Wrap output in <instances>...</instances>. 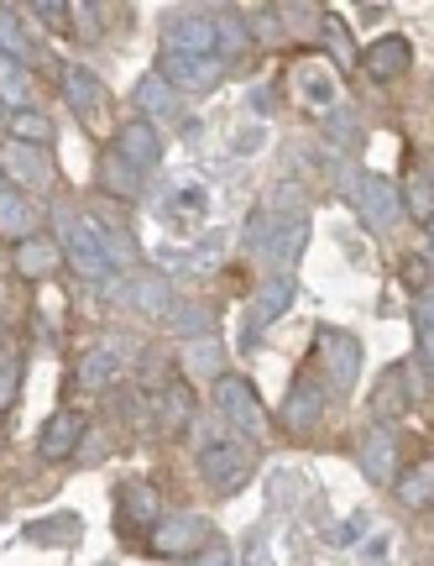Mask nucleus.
<instances>
[{
  "instance_id": "1",
  "label": "nucleus",
  "mask_w": 434,
  "mask_h": 566,
  "mask_svg": "<svg viewBox=\"0 0 434 566\" xmlns=\"http://www.w3.org/2000/svg\"><path fill=\"white\" fill-rule=\"evenodd\" d=\"M59 221V247H63V263H74L84 273V279L105 283L110 279V258H105V242H99V226L84 221V216H74V210H63V216H53Z\"/></svg>"
},
{
  "instance_id": "2",
  "label": "nucleus",
  "mask_w": 434,
  "mask_h": 566,
  "mask_svg": "<svg viewBox=\"0 0 434 566\" xmlns=\"http://www.w3.org/2000/svg\"><path fill=\"white\" fill-rule=\"evenodd\" d=\"M131 373V342H120V336H105V342H95L89 352L80 357V388H89V394H99V388H116L120 378Z\"/></svg>"
},
{
  "instance_id": "3",
  "label": "nucleus",
  "mask_w": 434,
  "mask_h": 566,
  "mask_svg": "<svg viewBox=\"0 0 434 566\" xmlns=\"http://www.w3.org/2000/svg\"><path fill=\"white\" fill-rule=\"evenodd\" d=\"M215 405H220L225 420L236 424L241 436H252V441L267 436V409L257 405V388L246 384V378H231V373H225V378L215 384Z\"/></svg>"
},
{
  "instance_id": "4",
  "label": "nucleus",
  "mask_w": 434,
  "mask_h": 566,
  "mask_svg": "<svg viewBox=\"0 0 434 566\" xmlns=\"http://www.w3.org/2000/svg\"><path fill=\"white\" fill-rule=\"evenodd\" d=\"M356 200V210L367 216V226L372 231H393L398 226V216H403V195L393 189V179L388 174H361L356 179V189H346Z\"/></svg>"
},
{
  "instance_id": "5",
  "label": "nucleus",
  "mask_w": 434,
  "mask_h": 566,
  "mask_svg": "<svg viewBox=\"0 0 434 566\" xmlns=\"http://www.w3.org/2000/svg\"><path fill=\"white\" fill-rule=\"evenodd\" d=\"M199 472H204V483L215 493H236L246 483V472H252V451L241 441H215L199 451Z\"/></svg>"
},
{
  "instance_id": "6",
  "label": "nucleus",
  "mask_w": 434,
  "mask_h": 566,
  "mask_svg": "<svg viewBox=\"0 0 434 566\" xmlns=\"http://www.w3.org/2000/svg\"><path fill=\"white\" fill-rule=\"evenodd\" d=\"M210 546V520L204 514H168L152 525V551L158 556H199Z\"/></svg>"
},
{
  "instance_id": "7",
  "label": "nucleus",
  "mask_w": 434,
  "mask_h": 566,
  "mask_svg": "<svg viewBox=\"0 0 434 566\" xmlns=\"http://www.w3.org/2000/svg\"><path fill=\"white\" fill-rule=\"evenodd\" d=\"M0 179H17L21 189H47V184H53V158H47V147L6 142V147H0Z\"/></svg>"
},
{
  "instance_id": "8",
  "label": "nucleus",
  "mask_w": 434,
  "mask_h": 566,
  "mask_svg": "<svg viewBox=\"0 0 434 566\" xmlns=\"http://www.w3.org/2000/svg\"><path fill=\"white\" fill-rule=\"evenodd\" d=\"M319 367H325V378L336 388H351L356 373H361V342H356L351 331H319Z\"/></svg>"
},
{
  "instance_id": "9",
  "label": "nucleus",
  "mask_w": 434,
  "mask_h": 566,
  "mask_svg": "<svg viewBox=\"0 0 434 566\" xmlns=\"http://www.w3.org/2000/svg\"><path fill=\"white\" fill-rule=\"evenodd\" d=\"M215 21L210 17H173L162 27V53H183V59H220L215 53Z\"/></svg>"
},
{
  "instance_id": "10",
  "label": "nucleus",
  "mask_w": 434,
  "mask_h": 566,
  "mask_svg": "<svg viewBox=\"0 0 434 566\" xmlns=\"http://www.w3.org/2000/svg\"><path fill=\"white\" fill-rule=\"evenodd\" d=\"M84 415L80 409H59L53 420L42 424V436H38V457L42 462H63V457H74L80 451V441H84Z\"/></svg>"
},
{
  "instance_id": "11",
  "label": "nucleus",
  "mask_w": 434,
  "mask_h": 566,
  "mask_svg": "<svg viewBox=\"0 0 434 566\" xmlns=\"http://www.w3.org/2000/svg\"><path fill=\"white\" fill-rule=\"evenodd\" d=\"M294 273H277V279H267L257 289V300H252V315H246V342H257L262 336V325H273L288 304H294Z\"/></svg>"
},
{
  "instance_id": "12",
  "label": "nucleus",
  "mask_w": 434,
  "mask_h": 566,
  "mask_svg": "<svg viewBox=\"0 0 434 566\" xmlns=\"http://www.w3.org/2000/svg\"><path fill=\"white\" fill-rule=\"evenodd\" d=\"M319 415H325V388H319L315 373H304V378L288 388V405H283V430H315Z\"/></svg>"
},
{
  "instance_id": "13",
  "label": "nucleus",
  "mask_w": 434,
  "mask_h": 566,
  "mask_svg": "<svg viewBox=\"0 0 434 566\" xmlns=\"http://www.w3.org/2000/svg\"><path fill=\"white\" fill-rule=\"evenodd\" d=\"M116 153L126 163H131V168H141V174H147V168H158V158H162V137H158V126L152 122H126L116 132Z\"/></svg>"
},
{
  "instance_id": "14",
  "label": "nucleus",
  "mask_w": 434,
  "mask_h": 566,
  "mask_svg": "<svg viewBox=\"0 0 434 566\" xmlns=\"http://www.w3.org/2000/svg\"><path fill=\"white\" fill-rule=\"evenodd\" d=\"M220 69H225L220 59H183V53H162V63H158V74L173 90H210L220 80Z\"/></svg>"
},
{
  "instance_id": "15",
  "label": "nucleus",
  "mask_w": 434,
  "mask_h": 566,
  "mask_svg": "<svg viewBox=\"0 0 434 566\" xmlns=\"http://www.w3.org/2000/svg\"><path fill=\"white\" fill-rule=\"evenodd\" d=\"M414 63V48H409V38H377L367 53H361V69L372 74L377 84H393L403 69Z\"/></svg>"
},
{
  "instance_id": "16",
  "label": "nucleus",
  "mask_w": 434,
  "mask_h": 566,
  "mask_svg": "<svg viewBox=\"0 0 434 566\" xmlns=\"http://www.w3.org/2000/svg\"><path fill=\"white\" fill-rule=\"evenodd\" d=\"M304 242H309V221L304 216H288V221H267V263L277 268V273H288V268L298 263V252H304Z\"/></svg>"
},
{
  "instance_id": "17",
  "label": "nucleus",
  "mask_w": 434,
  "mask_h": 566,
  "mask_svg": "<svg viewBox=\"0 0 434 566\" xmlns=\"http://www.w3.org/2000/svg\"><path fill=\"white\" fill-rule=\"evenodd\" d=\"M63 95H68V105H74V116H80L84 126L99 122V111H105V84H99L89 69H63Z\"/></svg>"
},
{
  "instance_id": "18",
  "label": "nucleus",
  "mask_w": 434,
  "mask_h": 566,
  "mask_svg": "<svg viewBox=\"0 0 434 566\" xmlns=\"http://www.w3.org/2000/svg\"><path fill=\"white\" fill-rule=\"evenodd\" d=\"M32 226H38V205L27 200L17 184H0V237L27 242V237H38Z\"/></svg>"
},
{
  "instance_id": "19",
  "label": "nucleus",
  "mask_w": 434,
  "mask_h": 566,
  "mask_svg": "<svg viewBox=\"0 0 434 566\" xmlns=\"http://www.w3.org/2000/svg\"><path fill=\"white\" fill-rule=\"evenodd\" d=\"M294 90L304 95V105H315V111H330V105L340 101V84H336V74L325 69L319 59H304L294 69Z\"/></svg>"
},
{
  "instance_id": "20",
  "label": "nucleus",
  "mask_w": 434,
  "mask_h": 566,
  "mask_svg": "<svg viewBox=\"0 0 434 566\" xmlns=\"http://www.w3.org/2000/svg\"><path fill=\"white\" fill-rule=\"evenodd\" d=\"M59 263H63V247L53 242V237H27V242H17V273L21 279L42 283Z\"/></svg>"
},
{
  "instance_id": "21",
  "label": "nucleus",
  "mask_w": 434,
  "mask_h": 566,
  "mask_svg": "<svg viewBox=\"0 0 434 566\" xmlns=\"http://www.w3.org/2000/svg\"><path fill=\"white\" fill-rule=\"evenodd\" d=\"M409 399H414V373H409V367H388V373H382V384H377V394H372V415L377 420L403 415Z\"/></svg>"
},
{
  "instance_id": "22",
  "label": "nucleus",
  "mask_w": 434,
  "mask_h": 566,
  "mask_svg": "<svg viewBox=\"0 0 434 566\" xmlns=\"http://www.w3.org/2000/svg\"><path fill=\"white\" fill-rule=\"evenodd\" d=\"M99 189L116 195V200H141V168H131V163L110 147V153L99 158Z\"/></svg>"
},
{
  "instance_id": "23",
  "label": "nucleus",
  "mask_w": 434,
  "mask_h": 566,
  "mask_svg": "<svg viewBox=\"0 0 434 566\" xmlns=\"http://www.w3.org/2000/svg\"><path fill=\"white\" fill-rule=\"evenodd\" d=\"M393 499L403 509H434V457H424V462H414L403 478L393 483Z\"/></svg>"
},
{
  "instance_id": "24",
  "label": "nucleus",
  "mask_w": 434,
  "mask_h": 566,
  "mask_svg": "<svg viewBox=\"0 0 434 566\" xmlns=\"http://www.w3.org/2000/svg\"><path fill=\"white\" fill-rule=\"evenodd\" d=\"M393 462H398V436L382 424V430H372V436L361 441V467H367L372 483H388V478H393Z\"/></svg>"
},
{
  "instance_id": "25",
  "label": "nucleus",
  "mask_w": 434,
  "mask_h": 566,
  "mask_svg": "<svg viewBox=\"0 0 434 566\" xmlns=\"http://www.w3.org/2000/svg\"><path fill=\"white\" fill-rule=\"evenodd\" d=\"M183 373H194V378H225V346L220 342H210V336H204V342H189L183 346Z\"/></svg>"
},
{
  "instance_id": "26",
  "label": "nucleus",
  "mask_w": 434,
  "mask_h": 566,
  "mask_svg": "<svg viewBox=\"0 0 434 566\" xmlns=\"http://www.w3.org/2000/svg\"><path fill=\"white\" fill-rule=\"evenodd\" d=\"M6 137L27 142V147H47V142H53V122L27 105V111H11V116H6Z\"/></svg>"
},
{
  "instance_id": "27",
  "label": "nucleus",
  "mask_w": 434,
  "mask_h": 566,
  "mask_svg": "<svg viewBox=\"0 0 434 566\" xmlns=\"http://www.w3.org/2000/svg\"><path fill=\"white\" fill-rule=\"evenodd\" d=\"M137 105L147 111V116H173V111H178L173 84L162 80L158 69H152V74H141V84H137Z\"/></svg>"
},
{
  "instance_id": "28",
  "label": "nucleus",
  "mask_w": 434,
  "mask_h": 566,
  "mask_svg": "<svg viewBox=\"0 0 434 566\" xmlns=\"http://www.w3.org/2000/svg\"><path fill=\"white\" fill-rule=\"evenodd\" d=\"M120 514H126V520H141V525H158V520H162V514H158V488L126 483V488H120Z\"/></svg>"
},
{
  "instance_id": "29",
  "label": "nucleus",
  "mask_w": 434,
  "mask_h": 566,
  "mask_svg": "<svg viewBox=\"0 0 434 566\" xmlns=\"http://www.w3.org/2000/svg\"><path fill=\"white\" fill-rule=\"evenodd\" d=\"M189 409H194V394H189L183 384L158 388V424H162V430H183Z\"/></svg>"
},
{
  "instance_id": "30",
  "label": "nucleus",
  "mask_w": 434,
  "mask_h": 566,
  "mask_svg": "<svg viewBox=\"0 0 434 566\" xmlns=\"http://www.w3.org/2000/svg\"><path fill=\"white\" fill-rule=\"evenodd\" d=\"M0 59H11V63H27V59H32L27 27H21V17L11 11V6H0Z\"/></svg>"
},
{
  "instance_id": "31",
  "label": "nucleus",
  "mask_w": 434,
  "mask_h": 566,
  "mask_svg": "<svg viewBox=\"0 0 434 566\" xmlns=\"http://www.w3.org/2000/svg\"><path fill=\"white\" fill-rule=\"evenodd\" d=\"M0 101L11 105V111H27V101H32V74H27V63L0 59Z\"/></svg>"
},
{
  "instance_id": "32",
  "label": "nucleus",
  "mask_w": 434,
  "mask_h": 566,
  "mask_svg": "<svg viewBox=\"0 0 434 566\" xmlns=\"http://www.w3.org/2000/svg\"><path fill=\"white\" fill-rule=\"evenodd\" d=\"M210 325H215V315H210L204 304H178V310H168V331H173V336H194V342H204Z\"/></svg>"
},
{
  "instance_id": "33",
  "label": "nucleus",
  "mask_w": 434,
  "mask_h": 566,
  "mask_svg": "<svg viewBox=\"0 0 434 566\" xmlns=\"http://www.w3.org/2000/svg\"><path fill=\"white\" fill-rule=\"evenodd\" d=\"M403 210H409L414 221H424V226L434 221V179H430V174H409V189H403Z\"/></svg>"
},
{
  "instance_id": "34",
  "label": "nucleus",
  "mask_w": 434,
  "mask_h": 566,
  "mask_svg": "<svg viewBox=\"0 0 434 566\" xmlns=\"http://www.w3.org/2000/svg\"><path fill=\"white\" fill-rule=\"evenodd\" d=\"M319 42H325L340 63L356 59V48H351V38H346V21H340V11H325V21H319Z\"/></svg>"
},
{
  "instance_id": "35",
  "label": "nucleus",
  "mask_w": 434,
  "mask_h": 566,
  "mask_svg": "<svg viewBox=\"0 0 434 566\" xmlns=\"http://www.w3.org/2000/svg\"><path fill=\"white\" fill-rule=\"evenodd\" d=\"M215 42L231 53V59H241V53L252 48V32H246V21H241V17H220L215 21Z\"/></svg>"
},
{
  "instance_id": "36",
  "label": "nucleus",
  "mask_w": 434,
  "mask_h": 566,
  "mask_svg": "<svg viewBox=\"0 0 434 566\" xmlns=\"http://www.w3.org/2000/svg\"><path fill=\"white\" fill-rule=\"evenodd\" d=\"M131 300H137V310H152V315H158L162 304H173L162 279H137V283H131Z\"/></svg>"
},
{
  "instance_id": "37",
  "label": "nucleus",
  "mask_w": 434,
  "mask_h": 566,
  "mask_svg": "<svg viewBox=\"0 0 434 566\" xmlns=\"http://www.w3.org/2000/svg\"><path fill=\"white\" fill-rule=\"evenodd\" d=\"M68 21H80L84 38H95L99 32V6H68Z\"/></svg>"
},
{
  "instance_id": "38",
  "label": "nucleus",
  "mask_w": 434,
  "mask_h": 566,
  "mask_svg": "<svg viewBox=\"0 0 434 566\" xmlns=\"http://www.w3.org/2000/svg\"><path fill=\"white\" fill-rule=\"evenodd\" d=\"M27 11H38L42 21H59V27H63V21H68V6H63V0H32Z\"/></svg>"
},
{
  "instance_id": "39",
  "label": "nucleus",
  "mask_w": 434,
  "mask_h": 566,
  "mask_svg": "<svg viewBox=\"0 0 434 566\" xmlns=\"http://www.w3.org/2000/svg\"><path fill=\"white\" fill-rule=\"evenodd\" d=\"M189 566H236V562H231V546H204Z\"/></svg>"
},
{
  "instance_id": "40",
  "label": "nucleus",
  "mask_w": 434,
  "mask_h": 566,
  "mask_svg": "<svg viewBox=\"0 0 434 566\" xmlns=\"http://www.w3.org/2000/svg\"><path fill=\"white\" fill-rule=\"evenodd\" d=\"M17 405V367H0V415Z\"/></svg>"
},
{
  "instance_id": "41",
  "label": "nucleus",
  "mask_w": 434,
  "mask_h": 566,
  "mask_svg": "<svg viewBox=\"0 0 434 566\" xmlns=\"http://www.w3.org/2000/svg\"><path fill=\"white\" fill-rule=\"evenodd\" d=\"M419 352H424V363L434 373V325H419Z\"/></svg>"
},
{
  "instance_id": "42",
  "label": "nucleus",
  "mask_w": 434,
  "mask_h": 566,
  "mask_svg": "<svg viewBox=\"0 0 434 566\" xmlns=\"http://www.w3.org/2000/svg\"><path fill=\"white\" fill-rule=\"evenodd\" d=\"M419 325H434V289L419 300Z\"/></svg>"
},
{
  "instance_id": "43",
  "label": "nucleus",
  "mask_w": 434,
  "mask_h": 566,
  "mask_svg": "<svg viewBox=\"0 0 434 566\" xmlns=\"http://www.w3.org/2000/svg\"><path fill=\"white\" fill-rule=\"evenodd\" d=\"M361 530H367V520H351V525H340V530H336V541H356Z\"/></svg>"
},
{
  "instance_id": "44",
  "label": "nucleus",
  "mask_w": 434,
  "mask_h": 566,
  "mask_svg": "<svg viewBox=\"0 0 434 566\" xmlns=\"http://www.w3.org/2000/svg\"><path fill=\"white\" fill-rule=\"evenodd\" d=\"M430 268H434V221H430Z\"/></svg>"
}]
</instances>
